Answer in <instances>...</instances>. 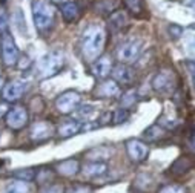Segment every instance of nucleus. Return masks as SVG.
<instances>
[{"instance_id": "24", "label": "nucleus", "mask_w": 195, "mask_h": 193, "mask_svg": "<svg viewBox=\"0 0 195 193\" xmlns=\"http://www.w3.org/2000/svg\"><path fill=\"white\" fill-rule=\"evenodd\" d=\"M135 101H137V92L131 89V90H128V92H124L121 98H120V104L123 109H129V107H132L135 104Z\"/></svg>"}, {"instance_id": "37", "label": "nucleus", "mask_w": 195, "mask_h": 193, "mask_svg": "<svg viewBox=\"0 0 195 193\" xmlns=\"http://www.w3.org/2000/svg\"><path fill=\"white\" fill-rule=\"evenodd\" d=\"M181 3H183L184 6H187V8L195 9V0H181Z\"/></svg>"}, {"instance_id": "23", "label": "nucleus", "mask_w": 195, "mask_h": 193, "mask_svg": "<svg viewBox=\"0 0 195 193\" xmlns=\"http://www.w3.org/2000/svg\"><path fill=\"white\" fill-rule=\"evenodd\" d=\"M12 176L18 179V181H23V182H31L37 178V173L34 169H20V170H16Z\"/></svg>"}, {"instance_id": "40", "label": "nucleus", "mask_w": 195, "mask_h": 193, "mask_svg": "<svg viewBox=\"0 0 195 193\" xmlns=\"http://www.w3.org/2000/svg\"><path fill=\"white\" fill-rule=\"evenodd\" d=\"M3 164H5V161H2V159H0V167L3 166Z\"/></svg>"}, {"instance_id": "12", "label": "nucleus", "mask_w": 195, "mask_h": 193, "mask_svg": "<svg viewBox=\"0 0 195 193\" xmlns=\"http://www.w3.org/2000/svg\"><path fill=\"white\" fill-rule=\"evenodd\" d=\"M112 69H114V64L109 55H101L92 63V74L97 78H106L108 75L112 74Z\"/></svg>"}, {"instance_id": "29", "label": "nucleus", "mask_w": 195, "mask_h": 193, "mask_svg": "<svg viewBox=\"0 0 195 193\" xmlns=\"http://www.w3.org/2000/svg\"><path fill=\"white\" fill-rule=\"evenodd\" d=\"M8 29V12L5 8H0V32H6Z\"/></svg>"}, {"instance_id": "38", "label": "nucleus", "mask_w": 195, "mask_h": 193, "mask_svg": "<svg viewBox=\"0 0 195 193\" xmlns=\"http://www.w3.org/2000/svg\"><path fill=\"white\" fill-rule=\"evenodd\" d=\"M3 86V78H2V74H0V88Z\"/></svg>"}, {"instance_id": "9", "label": "nucleus", "mask_w": 195, "mask_h": 193, "mask_svg": "<svg viewBox=\"0 0 195 193\" xmlns=\"http://www.w3.org/2000/svg\"><path fill=\"white\" fill-rule=\"evenodd\" d=\"M5 121H6V126H8L9 129H12V130H20V129H23L28 124V121H29L28 110L25 107H22V106L12 107L8 114H6Z\"/></svg>"}, {"instance_id": "4", "label": "nucleus", "mask_w": 195, "mask_h": 193, "mask_svg": "<svg viewBox=\"0 0 195 193\" xmlns=\"http://www.w3.org/2000/svg\"><path fill=\"white\" fill-rule=\"evenodd\" d=\"M143 52V42L142 40H128L123 42L117 48L115 57L117 60L123 64H129L138 60V57Z\"/></svg>"}, {"instance_id": "6", "label": "nucleus", "mask_w": 195, "mask_h": 193, "mask_svg": "<svg viewBox=\"0 0 195 193\" xmlns=\"http://www.w3.org/2000/svg\"><path fill=\"white\" fill-rule=\"evenodd\" d=\"M0 43H2V58L6 66H12L18 62V49L16 46V42L12 38V35L8 31L3 32L0 37Z\"/></svg>"}, {"instance_id": "11", "label": "nucleus", "mask_w": 195, "mask_h": 193, "mask_svg": "<svg viewBox=\"0 0 195 193\" xmlns=\"http://www.w3.org/2000/svg\"><path fill=\"white\" fill-rule=\"evenodd\" d=\"M52 133L54 127L49 121H37L31 127V138H32V141H37V143L49 140L52 136Z\"/></svg>"}, {"instance_id": "16", "label": "nucleus", "mask_w": 195, "mask_h": 193, "mask_svg": "<svg viewBox=\"0 0 195 193\" xmlns=\"http://www.w3.org/2000/svg\"><path fill=\"white\" fill-rule=\"evenodd\" d=\"M95 94H97V96H101V98H114V96L120 95V86L114 80H106L95 89Z\"/></svg>"}, {"instance_id": "35", "label": "nucleus", "mask_w": 195, "mask_h": 193, "mask_svg": "<svg viewBox=\"0 0 195 193\" xmlns=\"http://www.w3.org/2000/svg\"><path fill=\"white\" fill-rule=\"evenodd\" d=\"M112 116H114V114H112V112H106V114H103V115H101V118H100V123H98V126L108 124L111 120H112Z\"/></svg>"}, {"instance_id": "18", "label": "nucleus", "mask_w": 195, "mask_h": 193, "mask_svg": "<svg viewBox=\"0 0 195 193\" xmlns=\"http://www.w3.org/2000/svg\"><path fill=\"white\" fill-rule=\"evenodd\" d=\"M57 173L62 176H66V178H71L74 176L77 172L80 170V162L77 159L74 158H69V159H65L62 162H58L57 164Z\"/></svg>"}, {"instance_id": "13", "label": "nucleus", "mask_w": 195, "mask_h": 193, "mask_svg": "<svg viewBox=\"0 0 195 193\" xmlns=\"http://www.w3.org/2000/svg\"><path fill=\"white\" fill-rule=\"evenodd\" d=\"M112 78L120 84H132V81L135 80V72L131 66L120 63L112 69Z\"/></svg>"}, {"instance_id": "33", "label": "nucleus", "mask_w": 195, "mask_h": 193, "mask_svg": "<svg viewBox=\"0 0 195 193\" xmlns=\"http://www.w3.org/2000/svg\"><path fill=\"white\" fill-rule=\"evenodd\" d=\"M42 193H65V189H63L60 184H54V185L46 187Z\"/></svg>"}, {"instance_id": "28", "label": "nucleus", "mask_w": 195, "mask_h": 193, "mask_svg": "<svg viewBox=\"0 0 195 193\" xmlns=\"http://www.w3.org/2000/svg\"><path fill=\"white\" fill-rule=\"evenodd\" d=\"M6 193H28V189H26V185L23 184V181H22V182L11 184L6 189Z\"/></svg>"}, {"instance_id": "2", "label": "nucleus", "mask_w": 195, "mask_h": 193, "mask_svg": "<svg viewBox=\"0 0 195 193\" xmlns=\"http://www.w3.org/2000/svg\"><path fill=\"white\" fill-rule=\"evenodd\" d=\"M32 16L36 28L40 32H48L54 26L55 8L49 0H34L32 2Z\"/></svg>"}, {"instance_id": "15", "label": "nucleus", "mask_w": 195, "mask_h": 193, "mask_svg": "<svg viewBox=\"0 0 195 193\" xmlns=\"http://www.w3.org/2000/svg\"><path fill=\"white\" fill-rule=\"evenodd\" d=\"M128 23H129V17H128L126 11H114L109 16V20H108V26L112 32L121 31Z\"/></svg>"}, {"instance_id": "21", "label": "nucleus", "mask_w": 195, "mask_h": 193, "mask_svg": "<svg viewBox=\"0 0 195 193\" xmlns=\"http://www.w3.org/2000/svg\"><path fill=\"white\" fill-rule=\"evenodd\" d=\"M117 8V2L115 0H98L95 3V11L98 14L103 16H111Z\"/></svg>"}, {"instance_id": "25", "label": "nucleus", "mask_w": 195, "mask_h": 193, "mask_svg": "<svg viewBox=\"0 0 195 193\" xmlns=\"http://www.w3.org/2000/svg\"><path fill=\"white\" fill-rule=\"evenodd\" d=\"M75 112H77V116H79V118L88 121V120L92 118V115L95 114V109H94L92 106H80Z\"/></svg>"}, {"instance_id": "1", "label": "nucleus", "mask_w": 195, "mask_h": 193, "mask_svg": "<svg viewBox=\"0 0 195 193\" xmlns=\"http://www.w3.org/2000/svg\"><path fill=\"white\" fill-rule=\"evenodd\" d=\"M106 44V31L100 23H91L80 38V52L85 62L94 63L103 52Z\"/></svg>"}, {"instance_id": "41", "label": "nucleus", "mask_w": 195, "mask_h": 193, "mask_svg": "<svg viewBox=\"0 0 195 193\" xmlns=\"http://www.w3.org/2000/svg\"><path fill=\"white\" fill-rule=\"evenodd\" d=\"M0 52H2V43H0Z\"/></svg>"}, {"instance_id": "5", "label": "nucleus", "mask_w": 195, "mask_h": 193, "mask_svg": "<svg viewBox=\"0 0 195 193\" xmlns=\"http://www.w3.org/2000/svg\"><path fill=\"white\" fill-rule=\"evenodd\" d=\"M80 104H81V95L75 90H66L62 95L57 96V100H55V107L63 115L75 112L80 107Z\"/></svg>"}, {"instance_id": "7", "label": "nucleus", "mask_w": 195, "mask_h": 193, "mask_svg": "<svg viewBox=\"0 0 195 193\" xmlns=\"http://www.w3.org/2000/svg\"><path fill=\"white\" fill-rule=\"evenodd\" d=\"M28 90V83L23 81V80H14L8 84H5L3 89H2V96L5 101H9V103H14V101H18L22 96L26 94Z\"/></svg>"}, {"instance_id": "20", "label": "nucleus", "mask_w": 195, "mask_h": 193, "mask_svg": "<svg viewBox=\"0 0 195 193\" xmlns=\"http://www.w3.org/2000/svg\"><path fill=\"white\" fill-rule=\"evenodd\" d=\"M60 11H62V16L65 18V22H68V23H71V22H74V20H77L80 17V6L75 2L63 3Z\"/></svg>"}, {"instance_id": "27", "label": "nucleus", "mask_w": 195, "mask_h": 193, "mask_svg": "<svg viewBox=\"0 0 195 193\" xmlns=\"http://www.w3.org/2000/svg\"><path fill=\"white\" fill-rule=\"evenodd\" d=\"M124 3H126V6L131 9L134 14L142 12V9H143V0H124Z\"/></svg>"}, {"instance_id": "17", "label": "nucleus", "mask_w": 195, "mask_h": 193, "mask_svg": "<svg viewBox=\"0 0 195 193\" xmlns=\"http://www.w3.org/2000/svg\"><path fill=\"white\" fill-rule=\"evenodd\" d=\"M108 170V164L106 162H103V161H88L83 169H81V172H83V175L88 176V178H97V176H101L105 175Z\"/></svg>"}, {"instance_id": "30", "label": "nucleus", "mask_w": 195, "mask_h": 193, "mask_svg": "<svg viewBox=\"0 0 195 193\" xmlns=\"http://www.w3.org/2000/svg\"><path fill=\"white\" fill-rule=\"evenodd\" d=\"M158 193H186V190L181 187V185H175V184H169L164 185Z\"/></svg>"}, {"instance_id": "26", "label": "nucleus", "mask_w": 195, "mask_h": 193, "mask_svg": "<svg viewBox=\"0 0 195 193\" xmlns=\"http://www.w3.org/2000/svg\"><path fill=\"white\" fill-rule=\"evenodd\" d=\"M128 116H129V112H128V109H123V107H120V109H117L115 112H114L112 121H114L115 124H121V123H124V121L128 120Z\"/></svg>"}, {"instance_id": "14", "label": "nucleus", "mask_w": 195, "mask_h": 193, "mask_svg": "<svg viewBox=\"0 0 195 193\" xmlns=\"http://www.w3.org/2000/svg\"><path fill=\"white\" fill-rule=\"evenodd\" d=\"M81 129H83V123L81 121H79V120H66V121H63L58 126L57 133H58L60 138H69V136L77 135Z\"/></svg>"}, {"instance_id": "10", "label": "nucleus", "mask_w": 195, "mask_h": 193, "mask_svg": "<svg viewBox=\"0 0 195 193\" xmlns=\"http://www.w3.org/2000/svg\"><path fill=\"white\" fill-rule=\"evenodd\" d=\"M126 152L134 162H142L149 155V146L142 140H129L126 143Z\"/></svg>"}, {"instance_id": "32", "label": "nucleus", "mask_w": 195, "mask_h": 193, "mask_svg": "<svg viewBox=\"0 0 195 193\" xmlns=\"http://www.w3.org/2000/svg\"><path fill=\"white\" fill-rule=\"evenodd\" d=\"M169 34H170V37H174V38H178L180 35L183 34V28L175 25V23H172V25L169 26Z\"/></svg>"}, {"instance_id": "39", "label": "nucleus", "mask_w": 195, "mask_h": 193, "mask_svg": "<svg viewBox=\"0 0 195 193\" xmlns=\"http://www.w3.org/2000/svg\"><path fill=\"white\" fill-rule=\"evenodd\" d=\"M191 29H195V23H192V25H191Z\"/></svg>"}, {"instance_id": "22", "label": "nucleus", "mask_w": 195, "mask_h": 193, "mask_svg": "<svg viewBox=\"0 0 195 193\" xmlns=\"http://www.w3.org/2000/svg\"><path fill=\"white\" fill-rule=\"evenodd\" d=\"M164 130H166V129H163L160 124H154L151 127H148L143 135H144V138L148 141H157V140H160V138L164 136Z\"/></svg>"}, {"instance_id": "31", "label": "nucleus", "mask_w": 195, "mask_h": 193, "mask_svg": "<svg viewBox=\"0 0 195 193\" xmlns=\"http://www.w3.org/2000/svg\"><path fill=\"white\" fill-rule=\"evenodd\" d=\"M184 66L187 68V72H189V75H191V80H192V83L195 84V62L194 60H186V62H184Z\"/></svg>"}, {"instance_id": "8", "label": "nucleus", "mask_w": 195, "mask_h": 193, "mask_svg": "<svg viewBox=\"0 0 195 193\" xmlns=\"http://www.w3.org/2000/svg\"><path fill=\"white\" fill-rule=\"evenodd\" d=\"M152 88L155 92H160V94H166V92H170L175 88V75L172 74V70L164 69L160 70L158 74L152 78Z\"/></svg>"}, {"instance_id": "3", "label": "nucleus", "mask_w": 195, "mask_h": 193, "mask_svg": "<svg viewBox=\"0 0 195 193\" xmlns=\"http://www.w3.org/2000/svg\"><path fill=\"white\" fill-rule=\"evenodd\" d=\"M63 63H65V55H63L62 51L55 49L52 52L46 54L42 58V62L38 63V74H40V77L42 78H48V77L55 75L60 70V68L63 66Z\"/></svg>"}, {"instance_id": "19", "label": "nucleus", "mask_w": 195, "mask_h": 193, "mask_svg": "<svg viewBox=\"0 0 195 193\" xmlns=\"http://www.w3.org/2000/svg\"><path fill=\"white\" fill-rule=\"evenodd\" d=\"M194 167V159L189 156H180L174 161V164L170 166V172L174 175H184Z\"/></svg>"}, {"instance_id": "34", "label": "nucleus", "mask_w": 195, "mask_h": 193, "mask_svg": "<svg viewBox=\"0 0 195 193\" xmlns=\"http://www.w3.org/2000/svg\"><path fill=\"white\" fill-rule=\"evenodd\" d=\"M69 193H92V192L86 185H75V187H72L69 190Z\"/></svg>"}, {"instance_id": "36", "label": "nucleus", "mask_w": 195, "mask_h": 193, "mask_svg": "<svg viewBox=\"0 0 195 193\" xmlns=\"http://www.w3.org/2000/svg\"><path fill=\"white\" fill-rule=\"evenodd\" d=\"M187 144H189V149L192 150V152H195V132L189 136V141H187Z\"/></svg>"}]
</instances>
